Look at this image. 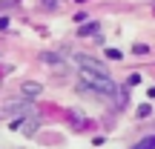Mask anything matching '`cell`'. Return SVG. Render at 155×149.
<instances>
[{"label":"cell","mask_w":155,"mask_h":149,"mask_svg":"<svg viewBox=\"0 0 155 149\" xmlns=\"http://www.w3.org/2000/svg\"><path fill=\"white\" fill-rule=\"evenodd\" d=\"M23 92L35 98V95H40V83H23Z\"/></svg>","instance_id":"obj_3"},{"label":"cell","mask_w":155,"mask_h":149,"mask_svg":"<svg viewBox=\"0 0 155 149\" xmlns=\"http://www.w3.org/2000/svg\"><path fill=\"white\" fill-rule=\"evenodd\" d=\"M129 149H155V135H150V138H141L138 144H132Z\"/></svg>","instance_id":"obj_2"},{"label":"cell","mask_w":155,"mask_h":149,"mask_svg":"<svg viewBox=\"0 0 155 149\" xmlns=\"http://www.w3.org/2000/svg\"><path fill=\"white\" fill-rule=\"evenodd\" d=\"M150 112H152V109H150V106H147V103H144V106H138V118H147V115H150Z\"/></svg>","instance_id":"obj_5"},{"label":"cell","mask_w":155,"mask_h":149,"mask_svg":"<svg viewBox=\"0 0 155 149\" xmlns=\"http://www.w3.org/2000/svg\"><path fill=\"white\" fill-rule=\"evenodd\" d=\"M0 83H3V80H0Z\"/></svg>","instance_id":"obj_7"},{"label":"cell","mask_w":155,"mask_h":149,"mask_svg":"<svg viewBox=\"0 0 155 149\" xmlns=\"http://www.w3.org/2000/svg\"><path fill=\"white\" fill-rule=\"evenodd\" d=\"M106 55H109L112 60H121V52H118V49H106Z\"/></svg>","instance_id":"obj_6"},{"label":"cell","mask_w":155,"mask_h":149,"mask_svg":"<svg viewBox=\"0 0 155 149\" xmlns=\"http://www.w3.org/2000/svg\"><path fill=\"white\" fill-rule=\"evenodd\" d=\"M81 83L98 95H115V80L104 66L92 57H81Z\"/></svg>","instance_id":"obj_1"},{"label":"cell","mask_w":155,"mask_h":149,"mask_svg":"<svg viewBox=\"0 0 155 149\" xmlns=\"http://www.w3.org/2000/svg\"><path fill=\"white\" fill-rule=\"evenodd\" d=\"M95 29H98V23H89V26L78 29V32H81V34H95Z\"/></svg>","instance_id":"obj_4"}]
</instances>
